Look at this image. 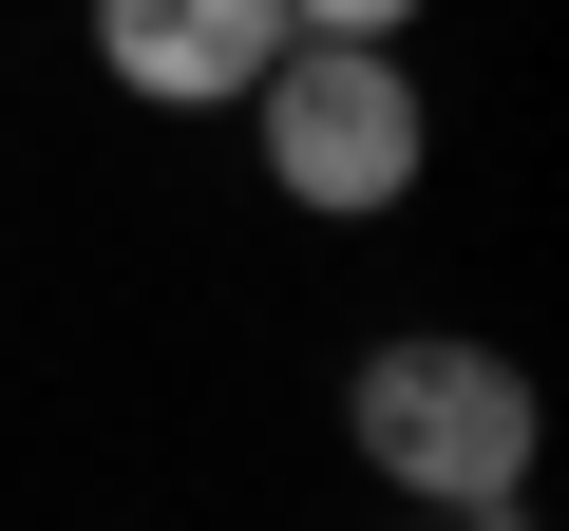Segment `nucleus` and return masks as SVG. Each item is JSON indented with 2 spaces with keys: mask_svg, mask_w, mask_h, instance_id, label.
I'll list each match as a JSON object with an SVG mask.
<instances>
[{
  "mask_svg": "<svg viewBox=\"0 0 569 531\" xmlns=\"http://www.w3.org/2000/svg\"><path fill=\"white\" fill-rule=\"evenodd\" d=\"M342 418H361V474H399L418 512H512V493H531V380H512L493 342H456V323L380 342Z\"/></svg>",
  "mask_w": 569,
  "mask_h": 531,
  "instance_id": "1",
  "label": "nucleus"
},
{
  "mask_svg": "<svg viewBox=\"0 0 569 531\" xmlns=\"http://www.w3.org/2000/svg\"><path fill=\"white\" fill-rule=\"evenodd\" d=\"M247 114H266L284 209H323V228H361V209L418 190V77H399V39H284L247 77Z\"/></svg>",
  "mask_w": 569,
  "mask_h": 531,
  "instance_id": "2",
  "label": "nucleus"
},
{
  "mask_svg": "<svg viewBox=\"0 0 569 531\" xmlns=\"http://www.w3.org/2000/svg\"><path fill=\"white\" fill-rule=\"evenodd\" d=\"M96 58H114V96L209 114V96H247L284 58V0H96Z\"/></svg>",
  "mask_w": 569,
  "mask_h": 531,
  "instance_id": "3",
  "label": "nucleus"
},
{
  "mask_svg": "<svg viewBox=\"0 0 569 531\" xmlns=\"http://www.w3.org/2000/svg\"><path fill=\"white\" fill-rule=\"evenodd\" d=\"M418 0H284V39H399Z\"/></svg>",
  "mask_w": 569,
  "mask_h": 531,
  "instance_id": "4",
  "label": "nucleus"
},
{
  "mask_svg": "<svg viewBox=\"0 0 569 531\" xmlns=\"http://www.w3.org/2000/svg\"><path fill=\"white\" fill-rule=\"evenodd\" d=\"M418 531H512V512H418Z\"/></svg>",
  "mask_w": 569,
  "mask_h": 531,
  "instance_id": "5",
  "label": "nucleus"
}]
</instances>
